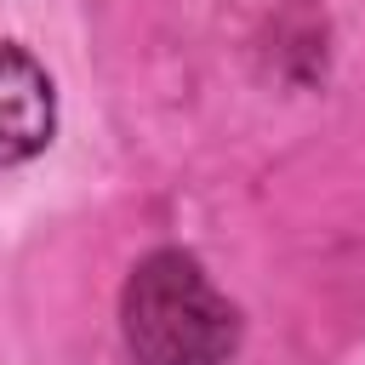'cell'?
I'll use <instances>...</instances> for the list:
<instances>
[{"instance_id":"cell-2","label":"cell","mask_w":365,"mask_h":365,"mask_svg":"<svg viewBox=\"0 0 365 365\" xmlns=\"http://www.w3.org/2000/svg\"><path fill=\"white\" fill-rule=\"evenodd\" d=\"M57 125V97L51 74L11 40H0V171L34 160L51 143Z\"/></svg>"},{"instance_id":"cell-1","label":"cell","mask_w":365,"mask_h":365,"mask_svg":"<svg viewBox=\"0 0 365 365\" xmlns=\"http://www.w3.org/2000/svg\"><path fill=\"white\" fill-rule=\"evenodd\" d=\"M125 342L137 365H228L240 348V314L188 251H148L120 297Z\"/></svg>"}]
</instances>
